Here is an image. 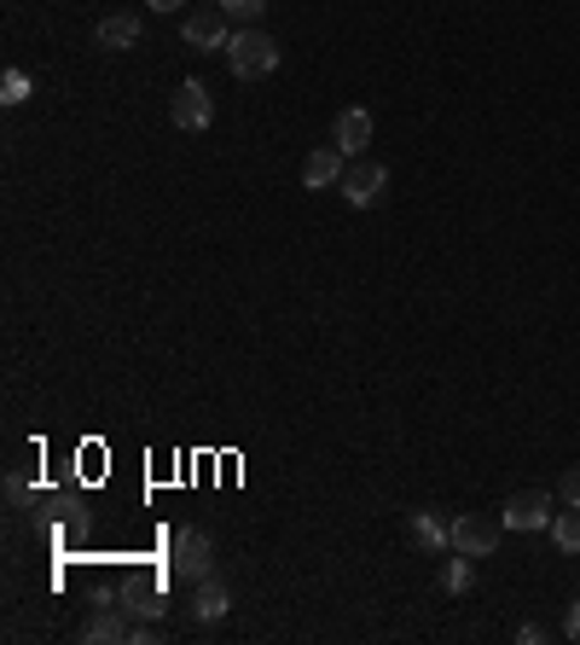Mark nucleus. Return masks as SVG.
I'll return each instance as SVG.
<instances>
[{
  "label": "nucleus",
  "instance_id": "1",
  "mask_svg": "<svg viewBox=\"0 0 580 645\" xmlns=\"http://www.w3.org/2000/svg\"><path fill=\"white\" fill-rule=\"evenodd\" d=\"M226 65H233L238 82H261V76H274L279 70V47L267 42V35L256 24H238L233 30V42H226Z\"/></svg>",
  "mask_w": 580,
  "mask_h": 645
},
{
  "label": "nucleus",
  "instance_id": "2",
  "mask_svg": "<svg viewBox=\"0 0 580 645\" xmlns=\"http://www.w3.org/2000/svg\"><path fill=\"white\" fill-rule=\"evenodd\" d=\"M169 570L180 581H192V588H198L203 576H215V541H210V530H198V523L175 530V541H169Z\"/></svg>",
  "mask_w": 580,
  "mask_h": 645
},
{
  "label": "nucleus",
  "instance_id": "3",
  "mask_svg": "<svg viewBox=\"0 0 580 645\" xmlns=\"http://www.w3.org/2000/svg\"><path fill=\"white\" fill-rule=\"evenodd\" d=\"M383 187H389V169L378 164V157H348V169H343V180H337V192L348 198L355 210H371L383 198Z\"/></svg>",
  "mask_w": 580,
  "mask_h": 645
},
{
  "label": "nucleus",
  "instance_id": "4",
  "mask_svg": "<svg viewBox=\"0 0 580 645\" xmlns=\"http://www.w3.org/2000/svg\"><path fill=\"white\" fill-rule=\"evenodd\" d=\"M180 42L192 47V53H226V42H233V18H226L221 7H198V12H186Z\"/></svg>",
  "mask_w": 580,
  "mask_h": 645
},
{
  "label": "nucleus",
  "instance_id": "5",
  "mask_svg": "<svg viewBox=\"0 0 580 645\" xmlns=\"http://www.w3.org/2000/svg\"><path fill=\"white\" fill-rule=\"evenodd\" d=\"M169 116H175V129L203 134V129L215 123V99H210V88H203L198 76H192V82H180V88H175V99H169Z\"/></svg>",
  "mask_w": 580,
  "mask_h": 645
},
{
  "label": "nucleus",
  "instance_id": "6",
  "mask_svg": "<svg viewBox=\"0 0 580 645\" xmlns=\"http://www.w3.org/2000/svg\"><path fill=\"white\" fill-rule=\"evenodd\" d=\"M140 622H134V604H116V593L99 599V616L81 629V640L88 645H116V640H134Z\"/></svg>",
  "mask_w": 580,
  "mask_h": 645
},
{
  "label": "nucleus",
  "instance_id": "7",
  "mask_svg": "<svg viewBox=\"0 0 580 645\" xmlns=\"http://www.w3.org/2000/svg\"><path fill=\"white\" fill-rule=\"evenodd\" d=\"M500 523H505V530H546V523H551V494L546 489L511 494L505 507H500Z\"/></svg>",
  "mask_w": 580,
  "mask_h": 645
},
{
  "label": "nucleus",
  "instance_id": "8",
  "mask_svg": "<svg viewBox=\"0 0 580 645\" xmlns=\"http://www.w3.org/2000/svg\"><path fill=\"white\" fill-rule=\"evenodd\" d=\"M500 547V523L493 518H453V553H470V558H488Z\"/></svg>",
  "mask_w": 580,
  "mask_h": 645
},
{
  "label": "nucleus",
  "instance_id": "9",
  "mask_svg": "<svg viewBox=\"0 0 580 645\" xmlns=\"http://www.w3.org/2000/svg\"><path fill=\"white\" fill-rule=\"evenodd\" d=\"M343 169H348V152L337 146V140H331V146H314V152H308L302 157V187H337V180H343Z\"/></svg>",
  "mask_w": 580,
  "mask_h": 645
},
{
  "label": "nucleus",
  "instance_id": "10",
  "mask_svg": "<svg viewBox=\"0 0 580 645\" xmlns=\"http://www.w3.org/2000/svg\"><path fill=\"white\" fill-rule=\"evenodd\" d=\"M331 140L348 152V157H360L366 152V140H371V111H360V105H348V111H337V123H331Z\"/></svg>",
  "mask_w": 580,
  "mask_h": 645
},
{
  "label": "nucleus",
  "instance_id": "11",
  "mask_svg": "<svg viewBox=\"0 0 580 645\" xmlns=\"http://www.w3.org/2000/svg\"><path fill=\"white\" fill-rule=\"evenodd\" d=\"M99 47H105V53H129V47H140V18H134V12L99 18Z\"/></svg>",
  "mask_w": 580,
  "mask_h": 645
},
{
  "label": "nucleus",
  "instance_id": "12",
  "mask_svg": "<svg viewBox=\"0 0 580 645\" xmlns=\"http://www.w3.org/2000/svg\"><path fill=\"white\" fill-rule=\"evenodd\" d=\"M412 541L424 553H453V523L435 518V512H412Z\"/></svg>",
  "mask_w": 580,
  "mask_h": 645
},
{
  "label": "nucleus",
  "instance_id": "13",
  "mask_svg": "<svg viewBox=\"0 0 580 645\" xmlns=\"http://www.w3.org/2000/svg\"><path fill=\"white\" fill-rule=\"evenodd\" d=\"M226 611H233V599H226V588H221L215 576H203V581H198V593H192V616H198V622H221Z\"/></svg>",
  "mask_w": 580,
  "mask_h": 645
},
{
  "label": "nucleus",
  "instance_id": "14",
  "mask_svg": "<svg viewBox=\"0 0 580 645\" xmlns=\"http://www.w3.org/2000/svg\"><path fill=\"white\" fill-rule=\"evenodd\" d=\"M442 588H447V593H470V588H476V570H470V553H453V558L442 564Z\"/></svg>",
  "mask_w": 580,
  "mask_h": 645
},
{
  "label": "nucleus",
  "instance_id": "15",
  "mask_svg": "<svg viewBox=\"0 0 580 645\" xmlns=\"http://www.w3.org/2000/svg\"><path fill=\"white\" fill-rule=\"evenodd\" d=\"M551 541H557V553H580V507L551 518Z\"/></svg>",
  "mask_w": 580,
  "mask_h": 645
},
{
  "label": "nucleus",
  "instance_id": "16",
  "mask_svg": "<svg viewBox=\"0 0 580 645\" xmlns=\"http://www.w3.org/2000/svg\"><path fill=\"white\" fill-rule=\"evenodd\" d=\"M24 99H30V76L7 70V76H0V105H24Z\"/></svg>",
  "mask_w": 580,
  "mask_h": 645
},
{
  "label": "nucleus",
  "instance_id": "17",
  "mask_svg": "<svg viewBox=\"0 0 580 645\" xmlns=\"http://www.w3.org/2000/svg\"><path fill=\"white\" fill-rule=\"evenodd\" d=\"M221 12L233 18V24H261V12H267V0H221Z\"/></svg>",
  "mask_w": 580,
  "mask_h": 645
},
{
  "label": "nucleus",
  "instance_id": "18",
  "mask_svg": "<svg viewBox=\"0 0 580 645\" xmlns=\"http://www.w3.org/2000/svg\"><path fill=\"white\" fill-rule=\"evenodd\" d=\"M557 500H564V507H580V466L557 477Z\"/></svg>",
  "mask_w": 580,
  "mask_h": 645
},
{
  "label": "nucleus",
  "instance_id": "19",
  "mask_svg": "<svg viewBox=\"0 0 580 645\" xmlns=\"http://www.w3.org/2000/svg\"><path fill=\"white\" fill-rule=\"evenodd\" d=\"M129 604H134V616H145V622L163 616V599H152V593H129Z\"/></svg>",
  "mask_w": 580,
  "mask_h": 645
},
{
  "label": "nucleus",
  "instance_id": "20",
  "mask_svg": "<svg viewBox=\"0 0 580 645\" xmlns=\"http://www.w3.org/2000/svg\"><path fill=\"white\" fill-rule=\"evenodd\" d=\"M7 500H12V507H30V482L18 477V471L7 477Z\"/></svg>",
  "mask_w": 580,
  "mask_h": 645
},
{
  "label": "nucleus",
  "instance_id": "21",
  "mask_svg": "<svg viewBox=\"0 0 580 645\" xmlns=\"http://www.w3.org/2000/svg\"><path fill=\"white\" fill-rule=\"evenodd\" d=\"M516 640H523V645H540L546 629H540V622H523V629H516Z\"/></svg>",
  "mask_w": 580,
  "mask_h": 645
},
{
  "label": "nucleus",
  "instance_id": "22",
  "mask_svg": "<svg viewBox=\"0 0 580 645\" xmlns=\"http://www.w3.org/2000/svg\"><path fill=\"white\" fill-rule=\"evenodd\" d=\"M564 634L580 645V599H575V611H569V622H564Z\"/></svg>",
  "mask_w": 580,
  "mask_h": 645
},
{
  "label": "nucleus",
  "instance_id": "23",
  "mask_svg": "<svg viewBox=\"0 0 580 645\" xmlns=\"http://www.w3.org/2000/svg\"><path fill=\"white\" fill-rule=\"evenodd\" d=\"M145 7H152V12H175L180 0H145Z\"/></svg>",
  "mask_w": 580,
  "mask_h": 645
}]
</instances>
